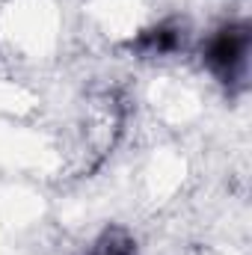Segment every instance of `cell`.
<instances>
[{
	"instance_id": "obj_1",
	"label": "cell",
	"mask_w": 252,
	"mask_h": 255,
	"mask_svg": "<svg viewBox=\"0 0 252 255\" xmlns=\"http://www.w3.org/2000/svg\"><path fill=\"white\" fill-rule=\"evenodd\" d=\"M247 54H250V30L244 24H229L211 36L205 48V63L220 80L232 83L247 68Z\"/></svg>"
},
{
	"instance_id": "obj_2",
	"label": "cell",
	"mask_w": 252,
	"mask_h": 255,
	"mask_svg": "<svg viewBox=\"0 0 252 255\" xmlns=\"http://www.w3.org/2000/svg\"><path fill=\"white\" fill-rule=\"evenodd\" d=\"M181 45V30L178 24H157L154 30H148L139 39V48L148 54H172Z\"/></svg>"
}]
</instances>
